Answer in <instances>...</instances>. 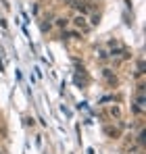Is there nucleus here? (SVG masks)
<instances>
[{
  "label": "nucleus",
  "instance_id": "nucleus-1",
  "mask_svg": "<svg viewBox=\"0 0 146 154\" xmlns=\"http://www.w3.org/2000/svg\"><path fill=\"white\" fill-rule=\"evenodd\" d=\"M73 23H75V27H79L82 31H88V29H90V25L86 23V19H84L82 15H79V17H75V19H73Z\"/></svg>",
  "mask_w": 146,
  "mask_h": 154
},
{
  "label": "nucleus",
  "instance_id": "nucleus-2",
  "mask_svg": "<svg viewBox=\"0 0 146 154\" xmlns=\"http://www.w3.org/2000/svg\"><path fill=\"white\" fill-rule=\"evenodd\" d=\"M67 23H69V21H67V19H57V25H59V27H65Z\"/></svg>",
  "mask_w": 146,
  "mask_h": 154
},
{
  "label": "nucleus",
  "instance_id": "nucleus-3",
  "mask_svg": "<svg viewBox=\"0 0 146 154\" xmlns=\"http://www.w3.org/2000/svg\"><path fill=\"white\" fill-rule=\"evenodd\" d=\"M111 115H113V117H119V106H113V108H111Z\"/></svg>",
  "mask_w": 146,
  "mask_h": 154
}]
</instances>
